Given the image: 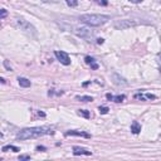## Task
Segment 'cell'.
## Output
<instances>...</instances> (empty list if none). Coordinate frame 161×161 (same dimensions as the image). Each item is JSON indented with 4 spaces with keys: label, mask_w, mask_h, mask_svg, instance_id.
I'll return each mask as SVG.
<instances>
[{
    "label": "cell",
    "mask_w": 161,
    "mask_h": 161,
    "mask_svg": "<svg viewBox=\"0 0 161 161\" xmlns=\"http://www.w3.org/2000/svg\"><path fill=\"white\" fill-rule=\"evenodd\" d=\"M17 23H18L19 28H20L23 32H25L27 34H29V35H32V37H37V29L30 24L29 22H27L25 19L18 18V19H17Z\"/></svg>",
    "instance_id": "obj_3"
},
{
    "label": "cell",
    "mask_w": 161,
    "mask_h": 161,
    "mask_svg": "<svg viewBox=\"0 0 161 161\" xmlns=\"http://www.w3.org/2000/svg\"><path fill=\"white\" fill-rule=\"evenodd\" d=\"M42 1H44V3H52V4H55V3H58L59 0H42Z\"/></svg>",
    "instance_id": "obj_20"
},
{
    "label": "cell",
    "mask_w": 161,
    "mask_h": 161,
    "mask_svg": "<svg viewBox=\"0 0 161 161\" xmlns=\"http://www.w3.org/2000/svg\"><path fill=\"white\" fill-rule=\"evenodd\" d=\"M74 33H75V34H77L78 37L83 38L84 40H87V42H93V39H94L93 33L89 30V29H87V28H75Z\"/></svg>",
    "instance_id": "obj_4"
},
{
    "label": "cell",
    "mask_w": 161,
    "mask_h": 161,
    "mask_svg": "<svg viewBox=\"0 0 161 161\" xmlns=\"http://www.w3.org/2000/svg\"><path fill=\"white\" fill-rule=\"evenodd\" d=\"M97 43H98V44H102V43H103V39H98Z\"/></svg>",
    "instance_id": "obj_26"
},
{
    "label": "cell",
    "mask_w": 161,
    "mask_h": 161,
    "mask_svg": "<svg viewBox=\"0 0 161 161\" xmlns=\"http://www.w3.org/2000/svg\"><path fill=\"white\" fill-rule=\"evenodd\" d=\"M84 59H86V63H87V64L91 65V68H92V69H97V68H98V64L96 63V60H94V58H92V57H88V55H87Z\"/></svg>",
    "instance_id": "obj_12"
},
{
    "label": "cell",
    "mask_w": 161,
    "mask_h": 161,
    "mask_svg": "<svg viewBox=\"0 0 161 161\" xmlns=\"http://www.w3.org/2000/svg\"><path fill=\"white\" fill-rule=\"evenodd\" d=\"M18 82H19V84H20V87H24V88L30 87V80L27 79V78L19 77V78H18Z\"/></svg>",
    "instance_id": "obj_13"
},
{
    "label": "cell",
    "mask_w": 161,
    "mask_h": 161,
    "mask_svg": "<svg viewBox=\"0 0 161 161\" xmlns=\"http://www.w3.org/2000/svg\"><path fill=\"white\" fill-rule=\"evenodd\" d=\"M73 155L75 156H78V155H92V151H88L87 149H84V147H79V146H74L73 147Z\"/></svg>",
    "instance_id": "obj_9"
},
{
    "label": "cell",
    "mask_w": 161,
    "mask_h": 161,
    "mask_svg": "<svg viewBox=\"0 0 161 161\" xmlns=\"http://www.w3.org/2000/svg\"><path fill=\"white\" fill-rule=\"evenodd\" d=\"M75 99H77V101H80V102H92L93 97H91V96H77Z\"/></svg>",
    "instance_id": "obj_15"
},
{
    "label": "cell",
    "mask_w": 161,
    "mask_h": 161,
    "mask_svg": "<svg viewBox=\"0 0 161 161\" xmlns=\"http://www.w3.org/2000/svg\"><path fill=\"white\" fill-rule=\"evenodd\" d=\"M140 131H141V125L137 121H134L132 122V125H131V132L137 135V134H140Z\"/></svg>",
    "instance_id": "obj_11"
},
{
    "label": "cell",
    "mask_w": 161,
    "mask_h": 161,
    "mask_svg": "<svg viewBox=\"0 0 161 161\" xmlns=\"http://www.w3.org/2000/svg\"><path fill=\"white\" fill-rule=\"evenodd\" d=\"M65 136H82V137H86V139H91V135L87 134L84 131H77V130H70L65 132Z\"/></svg>",
    "instance_id": "obj_8"
},
{
    "label": "cell",
    "mask_w": 161,
    "mask_h": 161,
    "mask_svg": "<svg viewBox=\"0 0 161 161\" xmlns=\"http://www.w3.org/2000/svg\"><path fill=\"white\" fill-rule=\"evenodd\" d=\"M6 17V10L5 9H1V19H4Z\"/></svg>",
    "instance_id": "obj_22"
},
{
    "label": "cell",
    "mask_w": 161,
    "mask_h": 161,
    "mask_svg": "<svg viewBox=\"0 0 161 161\" xmlns=\"http://www.w3.org/2000/svg\"><path fill=\"white\" fill-rule=\"evenodd\" d=\"M3 152H6V151H14V152H18V151H20V149L17 147V146H13V145H8V146H4L1 149Z\"/></svg>",
    "instance_id": "obj_14"
},
{
    "label": "cell",
    "mask_w": 161,
    "mask_h": 161,
    "mask_svg": "<svg viewBox=\"0 0 161 161\" xmlns=\"http://www.w3.org/2000/svg\"><path fill=\"white\" fill-rule=\"evenodd\" d=\"M78 115L84 118H89V112L87 110H78Z\"/></svg>",
    "instance_id": "obj_16"
},
{
    "label": "cell",
    "mask_w": 161,
    "mask_h": 161,
    "mask_svg": "<svg viewBox=\"0 0 161 161\" xmlns=\"http://www.w3.org/2000/svg\"><path fill=\"white\" fill-rule=\"evenodd\" d=\"M37 150H38V151H44V150H45V147H43V146H38Z\"/></svg>",
    "instance_id": "obj_25"
},
{
    "label": "cell",
    "mask_w": 161,
    "mask_h": 161,
    "mask_svg": "<svg viewBox=\"0 0 161 161\" xmlns=\"http://www.w3.org/2000/svg\"><path fill=\"white\" fill-rule=\"evenodd\" d=\"M65 3H67V5H68V6L74 8V6H77L78 0H65Z\"/></svg>",
    "instance_id": "obj_17"
},
{
    "label": "cell",
    "mask_w": 161,
    "mask_h": 161,
    "mask_svg": "<svg viewBox=\"0 0 161 161\" xmlns=\"http://www.w3.org/2000/svg\"><path fill=\"white\" fill-rule=\"evenodd\" d=\"M23 160H30V156L29 155H20L19 156V161H23Z\"/></svg>",
    "instance_id": "obj_19"
},
{
    "label": "cell",
    "mask_w": 161,
    "mask_h": 161,
    "mask_svg": "<svg viewBox=\"0 0 161 161\" xmlns=\"http://www.w3.org/2000/svg\"><path fill=\"white\" fill-rule=\"evenodd\" d=\"M137 24L136 22H132V20H117L115 22V28L118 30H124V29H127V28H131V27H135Z\"/></svg>",
    "instance_id": "obj_5"
},
{
    "label": "cell",
    "mask_w": 161,
    "mask_h": 161,
    "mask_svg": "<svg viewBox=\"0 0 161 161\" xmlns=\"http://www.w3.org/2000/svg\"><path fill=\"white\" fill-rule=\"evenodd\" d=\"M106 98L108 99V101H113V102L120 103V102L124 101V99H125L126 97H125V94H118V96H112L111 93H107V94H106Z\"/></svg>",
    "instance_id": "obj_10"
},
{
    "label": "cell",
    "mask_w": 161,
    "mask_h": 161,
    "mask_svg": "<svg viewBox=\"0 0 161 161\" xmlns=\"http://www.w3.org/2000/svg\"><path fill=\"white\" fill-rule=\"evenodd\" d=\"M159 67H160V73H161V52L159 53Z\"/></svg>",
    "instance_id": "obj_23"
},
{
    "label": "cell",
    "mask_w": 161,
    "mask_h": 161,
    "mask_svg": "<svg viewBox=\"0 0 161 161\" xmlns=\"http://www.w3.org/2000/svg\"><path fill=\"white\" fill-rule=\"evenodd\" d=\"M54 131L49 126H42V127H29L19 131L17 135L18 140H29V139H37V137L44 136V135H53Z\"/></svg>",
    "instance_id": "obj_1"
},
{
    "label": "cell",
    "mask_w": 161,
    "mask_h": 161,
    "mask_svg": "<svg viewBox=\"0 0 161 161\" xmlns=\"http://www.w3.org/2000/svg\"><path fill=\"white\" fill-rule=\"evenodd\" d=\"M112 80L115 84H117V86H127V84H129V82H127L124 77H121V75L117 74V73L112 74Z\"/></svg>",
    "instance_id": "obj_7"
},
{
    "label": "cell",
    "mask_w": 161,
    "mask_h": 161,
    "mask_svg": "<svg viewBox=\"0 0 161 161\" xmlns=\"http://www.w3.org/2000/svg\"><path fill=\"white\" fill-rule=\"evenodd\" d=\"M129 1L134 3V4H139V3H141V1H142V0H129Z\"/></svg>",
    "instance_id": "obj_24"
},
{
    "label": "cell",
    "mask_w": 161,
    "mask_h": 161,
    "mask_svg": "<svg viewBox=\"0 0 161 161\" xmlns=\"http://www.w3.org/2000/svg\"><path fill=\"white\" fill-rule=\"evenodd\" d=\"M4 65H5V68H6L8 70H13V69H12V67H10V65H9L8 60H5V62H4Z\"/></svg>",
    "instance_id": "obj_21"
},
{
    "label": "cell",
    "mask_w": 161,
    "mask_h": 161,
    "mask_svg": "<svg viewBox=\"0 0 161 161\" xmlns=\"http://www.w3.org/2000/svg\"><path fill=\"white\" fill-rule=\"evenodd\" d=\"M54 55L57 57V59H58L62 64H64V65H69L70 64V58H69V55L65 53V52H63V50H55L54 52Z\"/></svg>",
    "instance_id": "obj_6"
},
{
    "label": "cell",
    "mask_w": 161,
    "mask_h": 161,
    "mask_svg": "<svg viewBox=\"0 0 161 161\" xmlns=\"http://www.w3.org/2000/svg\"><path fill=\"white\" fill-rule=\"evenodd\" d=\"M79 20L89 27H99L111 20V17L103 15V14H83L79 17Z\"/></svg>",
    "instance_id": "obj_2"
},
{
    "label": "cell",
    "mask_w": 161,
    "mask_h": 161,
    "mask_svg": "<svg viewBox=\"0 0 161 161\" xmlns=\"http://www.w3.org/2000/svg\"><path fill=\"white\" fill-rule=\"evenodd\" d=\"M98 111H99V113H102V115H106L110 110H108V107H106V106H101L98 108Z\"/></svg>",
    "instance_id": "obj_18"
}]
</instances>
